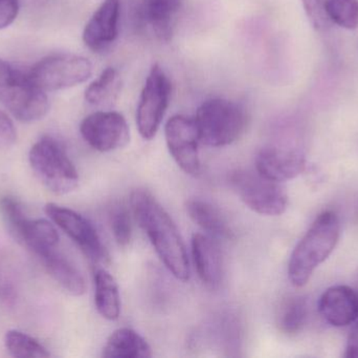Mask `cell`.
<instances>
[{"mask_svg":"<svg viewBox=\"0 0 358 358\" xmlns=\"http://www.w3.org/2000/svg\"><path fill=\"white\" fill-rule=\"evenodd\" d=\"M130 209L145 231L168 270L178 281H189V262L187 248L178 226L152 193L136 189L130 197Z\"/></svg>","mask_w":358,"mask_h":358,"instance_id":"cell-1","label":"cell"},{"mask_svg":"<svg viewBox=\"0 0 358 358\" xmlns=\"http://www.w3.org/2000/svg\"><path fill=\"white\" fill-rule=\"evenodd\" d=\"M340 235V219L336 212H325L315 219L290 256L288 277L294 287L308 283L315 269L336 249Z\"/></svg>","mask_w":358,"mask_h":358,"instance_id":"cell-2","label":"cell"},{"mask_svg":"<svg viewBox=\"0 0 358 358\" xmlns=\"http://www.w3.org/2000/svg\"><path fill=\"white\" fill-rule=\"evenodd\" d=\"M200 143L222 147L237 141L245 130L248 116L241 105L222 98L204 101L195 118Z\"/></svg>","mask_w":358,"mask_h":358,"instance_id":"cell-3","label":"cell"},{"mask_svg":"<svg viewBox=\"0 0 358 358\" xmlns=\"http://www.w3.org/2000/svg\"><path fill=\"white\" fill-rule=\"evenodd\" d=\"M0 103L21 122L45 117L50 102L44 90L29 79V74L0 59Z\"/></svg>","mask_w":358,"mask_h":358,"instance_id":"cell-4","label":"cell"},{"mask_svg":"<svg viewBox=\"0 0 358 358\" xmlns=\"http://www.w3.org/2000/svg\"><path fill=\"white\" fill-rule=\"evenodd\" d=\"M29 164L40 182L56 195H66L79 184V174L58 141L43 137L31 146Z\"/></svg>","mask_w":358,"mask_h":358,"instance_id":"cell-5","label":"cell"},{"mask_svg":"<svg viewBox=\"0 0 358 358\" xmlns=\"http://www.w3.org/2000/svg\"><path fill=\"white\" fill-rule=\"evenodd\" d=\"M229 184L250 209L262 216H277L285 212L288 195L282 183L275 182L256 170H237L229 174Z\"/></svg>","mask_w":358,"mask_h":358,"instance_id":"cell-6","label":"cell"},{"mask_svg":"<svg viewBox=\"0 0 358 358\" xmlns=\"http://www.w3.org/2000/svg\"><path fill=\"white\" fill-rule=\"evenodd\" d=\"M27 74L40 90L52 92L87 81L92 75V64L85 57L77 55H52L38 61Z\"/></svg>","mask_w":358,"mask_h":358,"instance_id":"cell-7","label":"cell"},{"mask_svg":"<svg viewBox=\"0 0 358 358\" xmlns=\"http://www.w3.org/2000/svg\"><path fill=\"white\" fill-rule=\"evenodd\" d=\"M0 209L10 230L40 260L58 249V231L50 221L29 218L14 198H3L0 201Z\"/></svg>","mask_w":358,"mask_h":358,"instance_id":"cell-8","label":"cell"},{"mask_svg":"<svg viewBox=\"0 0 358 358\" xmlns=\"http://www.w3.org/2000/svg\"><path fill=\"white\" fill-rule=\"evenodd\" d=\"M172 85L161 65L153 64L149 71L136 111V125L145 140H152L159 132L169 106Z\"/></svg>","mask_w":358,"mask_h":358,"instance_id":"cell-9","label":"cell"},{"mask_svg":"<svg viewBox=\"0 0 358 358\" xmlns=\"http://www.w3.org/2000/svg\"><path fill=\"white\" fill-rule=\"evenodd\" d=\"M48 218L64 231L94 263L109 262V254L94 225L75 210L54 203L46 204Z\"/></svg>","mask_w":358,"mask_h":358,"instance_id":"cell-10","label":"cell"},{"mask_svg":"<svg viewBox=\"0 0 358 358\" xmlns=\"http://www.w3.org/2000/svg\"><path fill=\"white\" fill-rule=\"evenodd\" d=\"M80 132L85 142L101 153L117 151L130 142L129 125L117 111H96L87 116Z\"/></svg>","mask_w":358,"mask_h":358,"instance_id":"cell-11","label":"cell"},{"mask_svg":"<svg viewBox=\"0 0 358 358\" xmlns=\"http://www.w3.org/2000/svg\"><path fill=\"white\" fill-rule=\"evenodd\" d=\"M166 142L170 155L182 172L189 176L200 174L199 136L194 118L176 115L165 126Z\"/></svg>","mask_w":358,"mask_h":358,"instance_id":"cell-12","label":"cell"},{"mask_svg":"<svg viewBox=\"0 0 358 358\" xmlns=\"http://www.w3.org/2000/svg\"><path fill=\"white\" fill-rule=\"evenodd\" d=\"M306 168V159L296 149L269 146L261 149L256 158V170L265 178L283 183L300 176Z\"/></svg>","mask_w":358,"mask_h":358,"instance_id":"cell-13","label":"cell"},{"mask_svg":"<svg viewBox=\"0 0 358 358\" xmlns=\"http://www.w3.org/2000/svg\"><path fill=\"white\" fill-rule=\"evenodd\" d=\"M120 0H104L94 13L83 32V41L94 52L107 50L119 35Z\"/></svg>","mask_w":358,"mask_h":358,"instance_id":"cell-14","label":"cell"},{"mask_svg":"<svg viewBox=\"0 0 358 358\" xmlns=\"http://www.w3.org/2000/svg\"><path fill=\"white\" fill-rule=\"evenodd\" d=\"M322 317L334 327H346L358 319V294L349 286L328 288L319 302Z\"/></svg>","mask_w":358,"mask_h":358,"instance_id":"cell-15","label":"cell"},{"mask_svg":"<svg viewBox=\"0 0 358 358\" xmlns=\"http://www.w3.org/2000/svg\"><path fill=\"white\" fill-rule=\"evenodd\" d=\"M192 256L198 277L210 289L220 286L223 277L222 256L210 235L195 233L192 237Z\"/></svg>","mask_w":358,"mask_h":358,"instance_id":"cell-16","label":"cell"},{"mask_svg":"<svg viewBox=\"0 0 358 358\" xmlns=\"http://www.w3.org/2000/svg\"><path fill=\"white\" fill-rule=\"evenodd\" d=\"M50 277L67 292L73 296H81L86 291V282L79 269L61 254L58 249L41 259Z\"/></svg>","mask_w":358,"mask_h":358,"instance_id":"cell-17","label":"cell"},{"mask_svg":"<svg viewBox=\"0 0 358 358\" xmlns=\"http://www.w3.org/2000/svg\"><path fill=\"white\" fill-rule=\"evenodd\" d=\"M185 208L189 219L208 235L220 239H233L234 231L229 223L216 206L203 200L193 199L187 202Z\"/></svg>","mask_w":358,"mask_h":358,"instance_id":"cell-18","label":"cell"},{"mask_svg":"<svg viewBox=\"0 0 358 358\" xmlns=\"http://www.w3.org/2000/svg\"><path fill=\"white\" fill-rule=\"evenodd\" d=\"M105 358H149L152 349L146 340L134 330L121 328L115 330L103 348Z\"/></svg>","mask_w":358,"mask_h":358,"instance_id":"cell-19","label":"cell"},{"mask_svg":"<svg viewBox=\"0 0 358 358\" xmlns=\"http://www.w3.org/2000/svg\"><path fill=\"white\" fill-rule=\"evenodd\" d=\"M94 304L99 315L107 321H117L121 315V294L115 277L105 269L94 273Z\"/></svg>","mask_w":358,"mask_h":358,"instance_id":"cell-20","label":"cell"},{"mask_svg":"<svg viewBox=\"0 0 358 358\" xmlns=\"http://www.w3.org/2000/svg\"><path fill=\"white\" fill-rule=\"evenodd\" d=\"M181 0H144L143 13L157 37L163 41L171 38L173 20L180 8Z\"/></svg>","mask_w":358,"mask_h":358,"instance_id":"cell-21","label":"cell"},{"mask_svg":"<svg viewBox=\"0 0 358 358\" xmlns=\"http://www.w3.org/2000/svg\"><path fill=\"white\" fill-rule=\"evenodd\" d=\"M122 88V78L113 67H107L86 88L85 99L94 106L110 105L117 100Z\"/></svg>","mask_w":358,"mask_h":358,"instance_id":"cell-22","label":"cell"},{"mask_svg":"<svg viewBox=\"0 0 358 358\" xmlns=\"http://www.w3.org/2000/svg\"><path fill=\"white\" fill-rule=\"evenodd\" d=\"M308 301L303 296L286 298L278 315V327L283 333L294 336L302 331L308 319Z\"/></svg>","mask_w":358,"mask_h":358,"instance_id":"cell-23","label":"cell"},{"mask_svg":"<svg viewBox=\"0 0 358 358\" xmlns=\"http://www.w3.org/2000/svg\"><path fill=\"white\" fill-rule=\"evenodd\" d=\"M6 350L12 357L17 358H45L50 357L45 347L42 346L37 340L18 331L10 330L4 338Z\"/></svg>","mask_w":358,"mask_h":358,"instance_id":"cell-24","label":"cell"},{"mask_svg":"<svg viewBox=\"0 0 358 358\" xmlns=\"http://www.w3.org/2000/svg\"><path fill=\"white\" fill-rule=\"evenodd\" d=\"M325 12L328 20L343 29L358 27V0H325Z\"/></svg>","mask_w":358,"mask_h":358,"instance_id":"cell-25","label":"cell"},{"mask_svg":"<svg viewBox=\"0 0 358 358\" xmlns=\"http://www.w3.org/2000/svg\"><path fill=\"white\" fill-rule=\"evenodd\" d=\"M109 224L115 242L125 247L131 241L132 223L130 212L125 205H117L109 212Z\"/></svg>","mask_w":358,"mask_h":358,"instance_id":"cell-26","label":"cell"},{"mask_svg":"<svg viewBox=\"0 0 358 358\" xmlns=\"http://www.w3.org/2000/svg\"><path fill=\"white\" fill-rule=\"evenodd\" d=\"M307 18L315 29H322L327 25L328 18L325 12L324 0H302Z\"/></svg>","mask_w":358,"mask_h":358,"instance_id":"cell-27","label":"cell"},{"mask_svg":"<svg viewBox=\"0 0 358 358\" xmlns=\"http://www.w3.org/2000/svg\"><path fill=\"white\" fill-rule=\"evenodd\" d=\"M16 128L8 115L0 111V151L10 149L16 142Z\"/></svg>","mask_w":358,"mask_h":358,"instance_id":"cell-28","label":"cell"},{"mask_svg":"<svg viewBox=\"0 0 358 358\" xmlns=\"http://www.w3.org/2000/svg\"><path fill=\"white\" fill-rule=\"evenodd\" d=\"M18 11L19 0H0V29L14 22Z\"/></svg>","mask_w":358,"mask_h":358,"instance_id":"cell-29","label":"cell"},{"mask_svg":"<svg viewBox=\"0 0 358 358\" xmlns=\"http://www.w3.org/2000/svg\"><path fill=\"white\" fill-rule=\"evenodd\" d=\"M345 357L347 358H358V319L348 340H347L346 350H345Z\"/></svg>","mask_w":358,"mask_h":358,"instance_id":"cell-30","label":"cell"}]
</instances>
